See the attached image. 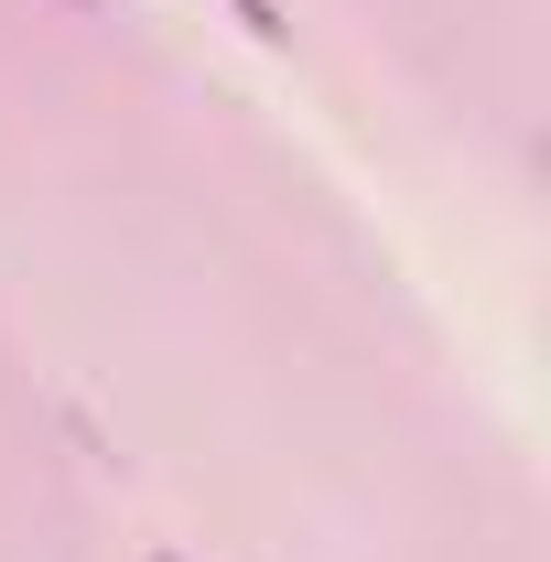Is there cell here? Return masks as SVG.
I'll use <instances>...</instances> for the list:
<instances>
[{"label": "cell", "instance_id": "cell-1", "mask_svg": "<svg viewBox=\"0 0 551 562\" xmlns=\"http://www.w3.org/2000/svg\"><path fill=\"white\" fill-rule=\"evenodd\" d=\"M238 22H249V33H281V11H271V0H238Z\"/></svg>", "mask_w": 551, "mask_h": 562}, {"label": "cell", "instance_id": "cell-2", "mask_svg": "<svg viewBox=\"0 0 551 562\" xmlns=\"http://www.w3.org/2000/svg\"><path fill=\"white\" fill-rule=\"evenodd\" d=\"M76 11H109V0H76Z\"/></svg>", "mask_w": 551, "mask_h": 562}, {"label": "cell", "instance_id": "cell-3", "mask_svg": "<svg viewBox=\"0 0 551 562\" xmlns=\"http://www.w3.org/2000/svg\"><path fill=\"white\" fill-rule=\"evenodd\" d=\"M151 562H184V552H151Z\"/></svg>", "mask_w": 551, "mask_h": 562}]
</instances>
